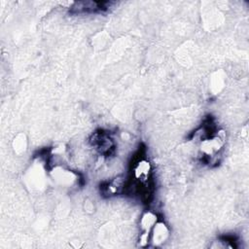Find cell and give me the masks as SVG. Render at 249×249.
<instances>
[{
  "label": "cell",
  "mask_w": 249,
  "mask_h": 249,
  "mask_svg": "<svg viewBox=\"0 0 249 249\" xmlns=\"http://www.w3.org/2000/svg\"><path fill=\"white\" fill-rule=\"evenodd\" d=\"M14 149L17 153L24 152L26 149V139L24 134H18L14 139Z\"/></svg>",
  "instance_id": "obj_8"
},
{
  "label": "cell",
  "mask_w": 249,
  "mask_h": 249,
  "mask_svg": "<svg viewBox=\"0 0 249 249\" xmlns=\"http://www.w3.org/2000/svg\"><path fill=\"white\" fill-rule=\"evenodd\" d=\"M157 222H158V216L151 211H147L142 215L141 220L139 222V226L141 229V234L139 237V245L141 247H145L148 245V243L150 241L151 231Z\"/></svg>",
  "instance_id": "obj_2"
},
{
  "label": "cell",
  "mask_w": 249,
  "mask_h": 249,
  "mask_svg": "<svg viewBox=\"0 0 249 249\" xmlns=\"http://www.w3.org/2000/svg\"><path fill=\"white\" fill-rule=\"evenodd\" d=\"M92 144L97 146L102 153H108L110 151V149L113 147L112 140L106 134H104L102 132L101 133L96 132L93 135Z\"/></svg>",
  "instance_id": "obj_7"
},
{
  "label": "cell",
  "mask_w": 249,
  "mask_h": 249,
  "mask_svg": "<svg viewBox=\"0 0 249 249\" xmlns=\"http://www.w3.org/2000/svg\"><path fill=\"white\" fill-rule=\"evenodd\" d=\"M226 143V135L223 130L209 137L203 138L200 142L199 150L201 155L206 159H212L216 157L223 149Z\"/></svg>",
  "instance_id": "obj_1"
},
{
  "label": "cell",
  "mask_w": 249,
  "mask_h": 249,
  "mask_svg": "<svg viewBox=\"0 0 249 249\" xmlns=\"http://www.w3.org/2000/svg\"><path fill=\"white\" fill-rule=\"evenodd\" d=\"M169 237V229L164 222L158 221L150 233V242L153 246H160L166 242Z\"/></svg>",
  "instance_id": "obj_3"
},
{
  "label": "cell",
  "mask_w": 249,
  "mask_h": 249,
  "mask_svg": "<svg viewBox=\"0 0 249 249\" xmlns=\"http://www.w3.org/2000/svg\"><path fill=\"white\" fill-rule=\"evenodd\" d=\"M124 188V182L123 180L118 177V178H115L114 180L106 183L102 188V193L106 196H116V195H119L123 192Z\"/></svg>",
  "instance_id": "obj_6"
},
{
  "label": "cell",
  "mask_w": 249,
  "mask_h": 249,
  "mask_svg": "<svg viewBox=\"0 0 249 249\" xmlns=\"http://www.w3.org/2000/svg\"><path fill=\"white\" fill-rule=\"evenodd\" d=\"M151 163L145 159L138 160L133 166V177L141 184H146L151 176Z\"/></svg>",
  "instance_id": "obj_5"
},
{
  "label": "cell",
  "mask_w": 249,
  "mask_h": 249,
  "mask_svg": "<svg viewBox=\"0 0 249 249\" xmlns=\"http://www.w3.org/2000/svg\"><path fill=\"white\" fill-rule=\"evenodd\" d=\"M52 176L57 184L66 187L72 186L74 183L78 181V175L76 173H74L71 170L65 169L61 166L54 167L52 171Z\"/></svg>",
  "instance_id": "obj_4"
}]
</instances>
